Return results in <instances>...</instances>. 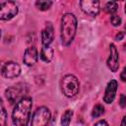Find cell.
<instances>
[{"label":"cell","instance_id":"cell-6","mask_svg":"<svg viewBox=\"0 0 126 126\" xmlns=\"http://www.w3.org/2000/svg\"><path fill=\"white\" fill-rule=\"evenodd\" d=\"M1 73L4 78L7 79H14L18 77L21 73V67L18 63L13 61H8L2 65Z\"/></svg>","mask_w":126,"mask_h":126},{"label":"cell","instance_id":"cell-16","mask_svg":"<svg viewBox=\"0 0 126 126\" xmlns=\"http://www.w3.org/2000/svg\"><path fill=\"white\" fill-rule=\"evenodd\" d=\"M35 5L38 10L46 11L50 8V6L52 5V2L51 1H37V2H35Z\"/></svg>","mask_w":126,"mask_h":126},{"label":"cell","instance_id":"cell-10","mask_svg":"<svg viewBox=\"0 0 126 126\" xmlns=\"http://www.w3.org/2000/svg\"><path fill=\"white\" fill-rule=\"evenodd\" d=\"M22 94H23V90H21L19 88V86L11 87V88L7 89L5 92L6 97L10 103H14L16 101L18 102L19 100H21L24 97V96H22Z\"/></svg>","mask_w":126,"mask_h":126},{"label":"cell","instance_id":"cell-12","mask_svg":"<svg viewBox=\"0 0 126 126\" xmlns=\"http://www.w3.org/2000/svg\"><path fill=\"white\" fill-rule=\"evenodd\" d=\"M116 91H117V82L115 80H111L106 87L105 93H104V101L106 103H111L115 97L116 94Z\"/></svg>","mask_w":126,"mask_h":126},{"label":"cell","instance_id":"cell-24","mask_svg":"<svg viewBox=\"0 0 126 126\" xmlns=\"http://www.w3.org/2000/svg\"><path fill=\"white\" fill-rule=\"evenodd\" d=\"M121 126H126V115L123 117V119L121 121Z\"/></svg>","mask_w":126,"mask_h":126},{"label":"cell","instance_id":"cell-3","mask_svg":"<svg viewBox=\"0 0 126 126\" xmlns=\"http://www.w3.org/2000/svg\"><path fill=\"white\" fill-rule=\"evenodd\" d=\"M79 88H80L79 81L74 75L69 74L62 78L61 90H62V93L67 97L75 96L79 92Z\"/></svg>","mask_w":126,"mask_h":126},{"label":"cell","instance_id":"cell-8","mask_svg":"<svg viewBox=\"0 0 126 126\" xmlns=\"http://www.w3.org/2000/svg\"><path fill=\"white\" fill-rule=\"evenodd\" d=\"M119 56H118V51L115 47L114 44H110L109 48V57L107 59V66L112 72H116L119 67Z\"/></svg>","mask_w":126,"mask_h":126},{"label":"cell","instance_id":"cell-9","mask_svg":"<svg viewBox=\"0 0 126 126\" xmlns=\"http://www.w3.org/2000/svg\"><path fill=\"white\" fill-rule=\"evenodd\" d=\"M37 57H38L37 49L32 45V46H30L26 49L23 60L27 66H32L37 61Z\"/></svg>","mask_w":126,"mask_h":126},{"label":"cell","instance_id":"cell-21","mask_svg":"<svg viewBox=\"0 0 126 126\" xmlns=\"http://www.w3.org/2000/svg\"><path fill=\"white\" fill-rule=\"evenodd\" d=\"M94 126H108V124H107V122L104 121V120H99V121H97Z\"/></svg>","mask_w":126,"mask_h":126},{"label":"cell","instance_id":"cell-11","mask_svg":"<svg viewBox=\"0 0 126 126\" xmlns=\"http://www.w3.org/2000/svg\"><path fill=\"white\" fill-rule=\"evenodd\" d=\"M53 40V27L51 23H46L45 28L41 32V42L42 46H50Z\"/></svg>","mask_w":126,"mask_h":126},{"label":"cell","instance_id":"cell-20","mask_svg":"<svg viewBox=\"0 0 126 126\" xmlns=\"http://www.w3.org/2000/svg\"><path fill=\"white\" fill-rule=\"evenodd\" d=\"M120 106L121 107H125L126 106V95L125 94H121L120 95Z\"/></svg>","mask_w":126,"mask_h":126},{"label":"cell","instance_id":"cell-1","mask_svg":"<svg viewBox=\"0 0 126 126\" xmlns=\"http://www.w3.org/2000/svg\"><path fill=\"white\" fill-rule=\"evenodd\" d=\"M32 100L29 96H24L14 107L12 113V121L14 126H27L31 116Z\"/></svg>","mask_w":126,"mask_h":126},{"label":"cell","instance_id":"cell-26","mask_svg":"<svg viewBox=\"0 0 126 126\" xmlns=\"http://www.w3.org/2000/svg\"><path fill=\"white\" fill-rule=\"evenodd\" d=\"M125 32H126V25H125Z\"/></svg>","mask_w":126,"mask_h":126},{"label":"cell","instance_id":"cell-2","mask_svg":"<svg viewBox=\"0 0 126 126\" xmlns=\"http://www.w3.org/2000/svg\"><path fill=\"white\" fill-rule=\"evenodd\" d=\"M77 30L76 17L71 13H66L61 19V40L64 45H69L75 36Z\"/></svg>","mask_w":126,"mask_h":126},{"label":"cell","instance_id":"cell-17","mask_svg":"<svg viewBox=\"0 0 126 126\" xmlns=\"http://www.w3.org/2000/svg\"><path fill=\"white\" fill-rule=\"evenodd\" d=\"M103 112H104V107L101 104H96L93 108L92 116L94 117V118H96V117H99L101 114H103Z\"/></svg>","mask_w":126,"mask_h":126},{"label":"cell","instance_id":"cell-15","mask_svg":"<svg viewBox=\"0 0 126 126\" xmlns=\"http://www.w3.org/2000/svg\"><path fill=\"white\" fill-rule=\"evenodd\" d=\"M117 8H118V5L115 1H109L105 4L104 6V11L108 14H113L117 11Z\"/></svg>","mask_w":126,"mask_h":126},{"label":"cell","instance_id":"cell-4","mask_svg":"<svg viewBox=\"0 0 126 126\" xmlns=\"http://www.w3.org/2000/svg\"><path fill=\"white\" fill-rule=\"evenodd\" d=\"M49 120H50L49 109L45 106H40L34 111L32 117L31 126H47Z\"/></svg>","mask_w":126,"mask_h":126},{"label":"cell","instance_id":"cell-13","mask_svg":"<svg viewBox=\"0 0 126 126\" xmlns=\"http://www.w3.org/2000/svg\"><path fill=\"white\" fill-rule=\"evenodd\" d=\"M40 58L44 62H50L53 58V49L51 46H42L40 51Z\"/></svg>","mask_w":126,"mask_h":126},{"label":"cell","instance_id":"cell-7","mask_svg":"<svg viewBox=\"0 0 126 126\" xmlns=\"http://www.w3.org/2000/svg\"><path fill=\"white\" fill-rule=\"evenodd\" d=\"M80 6L81 9L90 16L95 17L99 13V2L96 0H82Z\"/></svg>","mask_w":126,"mask_h":126},{"label":"cell","instance_id":"cell-19","mask_svg":"<svg viewBox=\"0 0 126 126\" xmlns=\"http://www.w3.org/2000/svg\"><path fill=\"white\" fill-rule=\"evenodd\" d=\"M110 22H111L112 26L117 27V26H119L121 24V18L119 16H117V15H112L111 18H110Z\"/></svg>","mask_w":126,"mask_h":126},{"label":"cell","instance_id":"cell-14","mask_svg":"<svg viewBox=\"0 0 126 126\" xmlns=\"http://www.w3.org/2000/svg\"><path fill=\"white\" fill-rule=\"evenodd\" d=\"M72 115H73V111L72 110H70V109L66 110L63 113L62 117H61V125L62 126H69V124L71 122Z\"/></svg>","mask_w":126,"mask_h":126},{"label":"cell","instance_id":"cell-18","mask_svg":"<svg viewBox=\"0 0 126 126\" xmlns=\"http://www.w3.org/2000/svg\"><path fill=\"white\" fill-rule=\"evenodd\" d=\"M6 118H7L6 110L4 108L3 103L1 102V115H0V123H1V126H6Z\"/></svg>","mask_w":126,"mask_h":126},{"label":"cell","instance_id":"cell-25","mask_svg":"<svg viewBox=\"0 0 126 126\" xmlns=\"http://www.w3.org/2000/svg\"><path fill=\"white\" fill-rule=\"evenodd\" d=\"M125 13H126V4H125Z\"/></svg>","mask_w":126,"mask_h":126},{"label":"cell","instance_id":"cell-23","mask_svg":"<svg viewBox=\"0 0 126 126\" xmlns=\"http://www.w3.org/2000/svg\"><path fill=\"white\" fill-rule=\"evenodd\" d=\"M122 36H123V33H122V32H119V33H117V34H116L115 38H116L117 40H120V39L122 38Z\"/></svg>","mask_w":126,"mask_h":126},{"label":"cell","instance_id":"cell-22","mask_svg":"<svg viewBox=\"0 0 126 126\" xmlns=\"http://www.w3.org/2000/svg\"><path fill=\"white\" fill-rule=\"evenodd\" d=\"M120 79L122 80V81H126V67H124V69H123V71L121 72V75H120Z\"/></svg>","mask_w":126,"mask_h":126},{"label":"cell","instance_id":"cell-5","mask_svg":"<svg viewBox=\"0 0 126 126\" xmlns=\"http://www.w3.org/2000/svg\"><path fill=\"white\" fill-rule=\"evenodd\" d=\"M18 14V6L12 1H6L0 3V19L2 21H8L14 18Z\"/></svg>","mask_w":126,"mask_h":126}]
</instances>
